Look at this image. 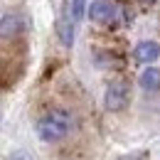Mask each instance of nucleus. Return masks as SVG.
Wrapping results in <instances>:
<instances>
[{
  "instance_id": "obj_4",
  "label": "nucleus",
  "mask_w": 160,
  "mask_h": 160,
  "mask_svg": "<svg viewBox=\"0 0 160 160\" xmlns=\"http://www.w3.org/2000/svg\"><path fill=\"white\" fill-rule=\"evenodd\" d=\"M128 99H131V91H128V84L126 81H113L106 86V108L108 111H121L128 106Z\"/></svg>"
},
{
  "instance_id": "obj_10",
  "label": "nucleus",
  "mask_w": 160,
  "mask_h": 160,
  "mask_svg": "<svg viewBox=\"0 0 160 160\" xmlns=\"http://www.w3.org/2000/svg\"><path fill=\"white\" fill-rule=\"evenodd\" d=\"M118 2H126V0H118Z\"/></svg>"
},
{
  "instance_id": "obj_1",
  "label": "nucleus",
  "mask_w": 160,
  "mask_h": 160,
  "mask_svg": "<svg viewBox=\"0 0 160 160\" xmlns=\"http://www.w3.org/2000/svg\"><path fill=\"white\" fill-rule=\"evenodd\" d=\"M74 123L77 121L67 108H52L44 116H40L35 131H37L40 140H44V143H59L74 131Z\"/></svg>"
},
{
  "instance_id": "obj_8",
  "label": "nucleus",
  "mask_w": 160,
  "mask_h": 160,
  "mask_svg": "<svg viewBox=\"0 0 160 160\" xmlns=\"http://www.w3.org/2000/svg\"><path fill=\"white\" fill-rule=\"evenodd\" d=\"M69 2H72V10H74V18H77V22H81L84 12L89 10V8H86V0H69Z\"/></svg>"
},
{
  "instance_id": "obj_7",
  "label": "nucleus",
  "mask_w": 160,
  "mask_h": 160,
  "mask_svg": "<svg viewBox=\"0 0 160 160\" xmlns=\"http://www.w3.org/2000/svg\"><path fill=\"white\" fill-rule=\"evenodd\" d=\"M140 86L148 89V91L160 89V69L158 67H150V69H145V72L140 74Z\"/></svg>"
},
{
  "instance_id": "obj_5",
  "label": "nucleus",
  "mask_w": 160,
  "mask_h": 160,
  "mask_svg": "<svg viewBox=\"0 0 160 160\" xmlns=\"http://www.w3.org/2000/svg\"><path fill=\"white\" fill-rule=\"evenodd\" d=\"M27 27V20L22 18L18 10H12V12H5L2 15V40H10V35L15 37L18 32H22Z\"/></svg>"
},
{
  "instance_id": "obj_3",
  "label": "nucleus",
  "mask_w": 160,
  "mask_h": 160,
  "mask_svg": "<svg viewBox=\"0 0 160 160\" xmlns=\"http://www.w3.org/2000/svg\"><path fill=\"white\" fill-rule=\"evenodd\" d=\"M118 15H121L118 8L113 2H108V0H94L89 5V18L96 25H113L118 20Z\"/></svg>"
},
{
  "instance_id": "obj_6",
  "label": "nucleus",
  "mask_w": 160,
  "mask_h": 160,
  "mask_svg": "<svg viewBox=\"0 0 160 160\" xmlns=\"http://www.w3.org/2000/svg\"><path fill=\"white\" fill-rule=\"evenodd\" d=\"M160 57V44L158 42H138V47H136V59L143 62V64H150V62H155Z\"/></svg>"
},
{
  "instance_id": "obj_2",
  "label": "nucleus",
  "mask_w": 160,
  "mask_h": 160,
  "mask_svg": "<svg viewBox=\"0 0 160 160\" xmlns=\"http://www.w3.org/2000/svg\"><path fill=\"white\" fill-rule=\"evenodd\" d=\"M74 30H77V18H74V10H72V2L67 0L62 5L59 15H57V37L64 47L74 44Z\"/></svg>"
},
{
  "instance_id": "obj_9",
  "label": "nucleus",
  "mask_w": 160,
  "mask_h": 160,
  "mask_svg": "<svg viewBox=\"0 0 160 160\" xmlns=\"http://www.w3.org/2000/svg\"><path fill=\"white\" fill-rule=\"evenodd\" d=\"M10 160H32V158H30V155H27L25 150H15V153L10 155Z\"/></svg>"
}]
</instances>
